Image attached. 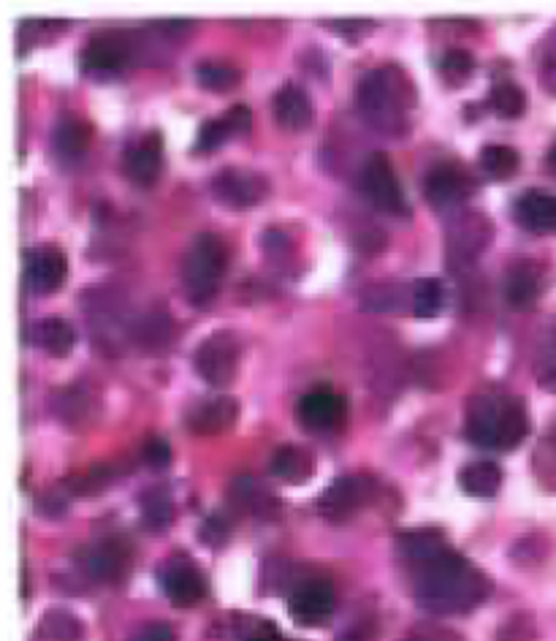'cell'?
<instances>
[{
    "label": "cell",
    "mask_w": 556,
    "mask_h": 641,
    "mask_svg": "<svg viewBox=\"0 0 556 641\" xmlns=\"http://www.w3.org/2000/svg\"><path fill=\"white\" fill-rule=\"evenodd\" d=\"M503 289L505 299H508L513 308L524 310L535 304L537 297H540V274L533 270V264H516L505 274Z\"/></svg>",
    "instance_id": "obj_26"
},
{
    "label": "cell",
    "mask_w": 556,
    "mask_h": 641,
    "mask_svg": "<svg viewBox=\"0 0 556 641\" xmlns=\"http://www.w3.org/2000/svg\"><path fill=\"white\" fill-rule=\"evenodd\" d=\"M142 457L152 470H166L169 462H171V449H169L166 441H161V438H150V441L144 443Z\"/></svg>",
    "instance_id": "obj_36"
},
{
    "label": "cell",
    "mask_w": 556,
    "mask_h": 641,
    "mask_svg": "<svg viewBox=\"0 0 556 641\" xmlns=\"http://www.w3.org/2000/svg\"><path fill=\"white\" fill-rule=\"evenodd\" d=\"M481 167L486 174L497 177V180H508L518 169V152L508 144H486L481 150Z\"/></svg>",
    "instance_id": "obj_33"
},
{
    "label": "cell",
    "mask_w": 556,
    "mask_h": 641,
    "mask_svg": "<svg viewBox=\"0 0 556 641\" xmlns=\"http://www.w3.org/2000/svg\"><path fill=\"white\" fill-rule=\"evenodd\" d=\"M240 77V69L223 63V60H201L195 66V79H199L201 88L212 90V93H225V90L236 88Z\"/></svg>",
    "instance_id": "obj_30"
},
{
    "label": "cell",
    "mask_w": 556,
    "mask_h": 641,
    "mask_svg": "<svg viewBox=\"0 0 556 641\" xmlns=\"http://www.w3.org/2000/svg\"><path fill=\"white\" fill-rule=\"evenodd\" d=\"M540 84L548 93L556 96V36L548 41V47L543 50V63H540Z\"/></svg>",
    "instance_id": "obj_39"
},
{
    "label": "cell",
    "mask_w": 556,
    "mask_h": 641,
    "mask_svg": "<svg viewBox=\"0 0 556 641\" xmlns=\"http://www.w3.org/2000/svg\"><path fill=\"white\" fill-rule=\"evenodd\" d=\"M492 221L484 212H459L445 231V246H448V264L451 270L469 267L488 242H492Z\"/></svg>",
    "instance_id": "obj_7"
},
{
    "label": "cell",
    "mask_w": 556,
    "mask_h": 641,
    "mask_svg": "<svg viewBox=\"0 0 556 641\" xmlns=\"http://www.w3.org/2000/svg\"><path fill=\"white\" fill-rule=\"evenodd\" d=\"M291 620L302 628H317L334 614V588L328 579L313 577L293 590L289 601Z\"/></svg>",
    "instance_id": "obj_10"
},
{
    "label": "cell",
    "mask_w": 556,
    "mask_h": 641,
    "mask_svg": "<svg viewBox=\"0 0 556 641\" xmlns=\"http://www.w3.org/2000/svg\"><path fill=\"white\" fill-rule=\"evenodd\" d=\"M548 167H552V172H556V142L552 144V150H548Z\"/></svg>",
    "instance_id": "obj_45"
},
{
    "label": "cell",
    "mask_w": 556,
    "mask_h": 641,
    "mask_svg": "<svg viewBox=\"0 0 556 641\" xmlns=\"http://www.w3.org/2000/svg\"><path fill=\"white\" fill-rule=\"evenodd\" d=\"M424 197L437 212H456L473 197V180L454 163H439L426 174Z\"/></svg>",
    "instance_id": "obj_11"
},
{
    "label": "cell",
    "mask_w": 556,
    "mask_h": 641,
    "mask_svg": "<svg viewBox=\"0 0 556 641\" xmlns=\"http://www.w3.org/2000/svg\"><path fill=\"white\" fill-rule=\"evenodd\" d=\"M464 432L481 449H516L529 432L527 405L513 394L473 397Z\"/></svg>",
    "instance_id": "obj_3"
},
{
    "label": "cell",
    "mask_w": 556,
    "mask_h": 641,
    "mask_svg": "<svg viewBox=\"0 0 556 641\" xmlns=\"http://www.w3.org/2000/svg\"><path fill=\"white\" fill-rule=\"evenodd\" d=\"M445 289L439 278H421L413 283V313L418 319H435L443 310Z\"/></svg>",
    "instance_id": "obj_31"
},
{
    "label": "cell",
    "mask_w": 556,
    "mask_h": 641,
    "mask_svg": "<svg viewBox=\"0 0 556 641\" xmlns=\"http://www.w3.org/2000/svg\"><path fill=\"white\" fill-rule=\"evenodd\" d=\"M225 535H229V524H225L223 517H210L204 522V528H201V539H204L206 543H212V547L223 543Z\"/></svg>",
    "instance_id": "obj_41"
},
{
    "label": "cell",
    "mask_w": 556,
    "mask_h": 641,
    "mask_svg": "<svg viewBox=\"0 0 556 641\" xmlns=\"http://www.w3.org/2000/svg\"><path fill=\"white\" fill-rule=\"evenodd\" d=\"M315 460L307 449H299V445H283V449L274 451L272 457V475L274 479L285 481V484H302L313 475Z\"/></svg>",
    "instance_id": "obj_24"
},
{
    "label": "cell",
    "mask_w": 556,
    "mask_h": 641,
    "mask_svg": "<svg viewBox=\"0 0 556 641\" xmlns=\"http://www.w3.org/2000/svg\"><path fill=\"white\" fill-rule=\"evenodd\" d=\"M492 592L488 577L462 554L451 552L437 563L421 568L415 577V603L432 614H462L486 601Z\"/></svg>",
    "instance_id": "obj_1"
},
{
    "label": "cell",
    "mask_w": 556,
    "mask_h": 641,
    "mask_svg": "<svg viewBox=\"0 0 556 641\" xmlns=\"http://www.w3.org/2000/svg\"><path fill=\"white\" fill-rule=\"evenodd\" d=\"M93 128L84 123L77 114H60V120L52 128V150L60 161H79L90 148Z\"/></svg>",
    "instance_id": "obj_22"
},
{
    "label": "cell",
    "mask_w": 556,
    "mask_h": 641,
    "mask_svg": "<svg viewBox=\"0 0 556 641\" xmlns=\"http://www.w3.org/2000/svg\"><path fill=\"white\" fill-rule=\"evenodd\" d=\"M332 28L337 30V33H353V28L370 30L372 22H366V20H334Z\"/></svg>",
    "instance_id": "obj_43"
},
{
    "label": "cell",
    "mask_w": 556,
    "mask_h": 641,
    "mask_svg": "<svg viewBox=\"0 0 556 641\" xmlns=\"http://www.w3.org/2000/svg\"><path fill=\"white\" fill-rule=\"evenodd\" d=\"M345 405H342V397L334 392L332 387H315L307 394L299 397L296 402V419L299 424L307 427L313 432L332 430L340 424Z\"/></svg>",
    "instance_id": "obj_16"
},
{
    "label": "cell",
    "mask_w": 556,
    "mask_h": 641,
    "mask_svg": "<svg viewBox=\"0 0 556 641\" xmlns=\"http://www.w3.org/2000/svg\"><path fill=\"white\" fill-rule=\"evenodd\" d=\"M488 107L505 120L522 118L524 109H527V93H524L518 84L513 82H499L494 84L492 93H488Z\"/></svg>",
    "instance_id": "obj_32"
},
{
    "label": "cell",
    "mask_w": 556,
    "mask_h": 641,
    "mask_svg": "<svg viewBox=\"0 0 556 641\" xmlns=\"http://www.w3.org/2000/svg\"><path fill=\"white\" fill-rule=\"evenodd\" d=\"M161 588L166 592V598L174 607L188 609L195 607V603L204 601L206 595V579L204 573L195 568L191 560L176 558L163 568L161 573Z\"/></svg>",
    "instance_id": "obj_14"
},
{
    "label": "cell",
    "mask_w": 556,
    "mask_h": 641,
    "mask_svg": "<svg viewBox=\"0 0 556 641\" xmlns=\"http://www.w3.org/2000/svg\"><path fill=\"white\" fill-rule=\"evenodd\" d=\"M225 267H229L225 242L218 234H210V231L195 234L185 256H182V289H185L188 302H210L218 294Z\"/></svg>",
    "instance_id": "obj_4"
},
{
    "label": "cell",
    "mask_w": 556,
    "mask_h": 641,
    "mask_svg": "<svg viewBox=\"0 0 556 641\" xmlns=\"http://www.w3.org/2000/svg\"><path fill=\"white\" fill-rule=\"evenodd\" d=\"M210 191L220 207H229V210H250V207L261 204V201L269 197V180L266 177L250 172V169L229 167L212 177Z\"/></svg>",
    "instance_id": "obj_9"
},
{
    "label": "cell",
    "mask_w": 556,
    "mask_h": 641,
    "mask_svg": "<svg viewBox=\"0 0 556 641\" xmlns=\"http://www.w3.org/2000/svg\"><path fill=\"white\" fill-rule=\"evenodd\" d=\"M415 101L413 84L394 66L372 69L356 84V112L375 131L402 137L407 131V112Z\"/></svg>",
    "instance_id": "obj_2"
},
{
    "label": "cell",
    "mask_w": 556,
    "mask_h": 641,
    "mask_svg": "<svg viewBox=\"0 0 556 641\" xmlns=\"http://www.w3.org/2000/svg\"><path fill=\"white\" fill-rule=\"evenodd\" d=\"M231 500H234L236 505H242L244 511H253V514L259 517H269L277 511V500H274V494L264 490V487L259 484V481L253 479H236L234 484H231Z\"/></svg>",
    "instance_id": "obj_28"
},
{
    "label": "cell",
    "mask_w": 556,
    "mask_h": 641,
    "mask_svg": "<svg viewBox=\"0 0 556 641\" xmlns=\"http://www.w3.org/2000/svg\"><path fill=\"white\" fill-rule=\"evenodd\" d=\"M372 492V481L362 479V475H340L332 484L323 490L317 498V511L326 519L342 522V519L353 517L366 503Z\"/></svg>",
    "instance_id": "obj_13"
},
{
    "label": "cell",
    "mask_w": 556,
    "mask_h": 641,
    "mask_svg": "<svg viewBox=\"0 0 556 641\" xmlns=\"http://www.w3.org/2000/svg\"><path fill=\"white\" fill-rule=\"evenodd\" d=\"M358 186H362V193L372 207L388 212V216H407L405 191H402L400 180H396L386 152H372L366 158L362 174H358Z\"/></svg>",
    "instance_id": "obj_6"
},
{
    "label": "cell",
    "mask_w": 556,
    "mask_h": 641,
    "mask_svg": "<svg viewBox=\"0 0 556 641\" xmlns=\"http://www.w3.org/2000/svg\"><path fill=\"white\" fill-rule=\"evenodd\" d=\"M28 343L39 351H44L47 357L63 359L69 357L77 345V332L69 321L63 319H41L30 327L28 332Z\"/></svg>",
    "instance_id": "obj_23"
},
{
    "label": "cell",
    "mask_w": 556,
    "mask_h": 641,
    "mask_svg": "<svg viewBox=\"0 0 556 641\" xmlns=\"http://www.w3.org/2000/svg\"><path fill=\"white\" fill-rule=\"evenodd\" d=\"M65 509H69V505H65V498H60L58 492H47L39 498V514L58 517V514H63Z\"/></svg>",
    "instance_id": "obj_42"
},
{
    "label": "cell",
    "mask_w": 556,
    "mask_h": 641,
    "mask_svg": "<svg viewBox=\"0 0 556 641\" xmlns=\"http://www.w3.org/2000/svg\"><path fill=\"white\" fill-rule=\"evenodd\" d=\"M131 641H176V637L169 622H150Z\"/></svg>",
    "instance_id": "obj_40"
},
{
    "label": "cell",
    "mask_w": 556,
    "mask_h": 641,
    "mask_svg": "<svg viewBox=\"0 0 556 641\" xmlns=\"http://www.w3.org/2000/svg\"><path fill=\"white\" fill-rule=\"evenodd\" d=\"M513 218L533 234H556V197L546 191H524L513 201Z\"/></svg>",
    "instance_id": "obj_19"
},
{
    "label": "cell",
    "mask_w": 556,
    "mask_h": 641,
    "mask_svg": "<svg viewBox=\"0 0 556 641\" xmlns=\"http://www.w3.org/2000/svg\"><path fill=\"white\" fill-rule=\"evenodd\" d=\"M475 71V60L467 50H448L439 58V74L448 84H464Z\"/></svg>",
    "instance_id": "obj_34"
},
{
    "label": "cell",
    "mask_w": 556,
    "mask_h": 641,
    "mask_svg": "<svg viewBox=\"0 0 556 641\" xmlns=\"http://www.w3.org/2000/svg\"><path fill=\"white\" fill-rule=\"evenodd\" d=\"M272 112L280 128L285 131H304L313 126L315 109L310 96L299 84H283L272 99Z\"/></svg>",
    "instance_id": "obj_21"
},
{
    "label": "cell",
    "mask_w": 556,
    "mask_h": 641,
    "mask_svg": "<svg viewBox=\"0 0 556 641\" xmlns=\"http://www.w3.org/2000/svg\"><path fill=\"white\" fill-rule=\"evenodd\" d=\"M65 278V256L54 246H33L24 250V283L33 294L47 297L60 289Z\"/></svg>",
    "instance_id": "obj_12"
},
{
    "label": "cell",
    "mask_w": 556,
    "mask_h": 641,
    "mask_svg": "<svg viewBox=\"0 0 556 641\" xmlns=\"http://www.w3.org/2000/svg\"><path fill=\"white\" fill-rule=\"evenodd\" d=\"M396 552H400L402 560H407V563L421 571V568L443 560L454 549L448 547L445 535L437 533V530H413V533L396 535Z\"/></svg>",
    "instance_id": "obj_20"
},
{
    "label": "cell",
    "mask_w": 556,
    "mask_h": 641,
    "mask_svg": "<svg viewBox=\"0 0 556 641\" xmlns=\"http://www.w3.org/2000/svg\"><path fill=\"white\" fill-rule=\"evenodd\" d=\"M537 381H540V387L556 392V340L546 348V351L540 353V364H537Z\"/></svg>",
    "instance_id": "obj_37"
},
{
    "label": "cell",
    "mask_w": 556,
    "mask_h": 641,
    "mask_svg": "<svg viewBox=\"0 0 556 641\" xmlns=\"http://www.w3.org/2000/svg\"><path fill=\"white\" fill-rule=\"evenodd\" d=\"M171 517H174V505H171V498L166 490L152 487V490H146L142 494V522L146 530L163 533V530L171 524Z\"/></svg>",
    "instance_id": "obj_29"
},
{
    "label": "cell",
    "mask_w": 556,
    "mask_h": 641,
    "mask_svg": "<svg viewBox=\"0 0 556 641\" xmlns=\"http://www.w3.org/2000/svg\"><path fill=\"white\" fill-rule=\"evenodd\" d=\"M128 547L120 541H101L77 554L79 571L95 582H120L128 571Z\"/></svg>",
    "instance_id": "obj_15"
},
{
    "label": "cell",
    "mask_w": 556,
    "mask_h": 641,
    "mask_svg": "<svg viewBox=\"0 0 556 641\" xmlns=\"http://www.w3.org/2000/svg\"><path fill=\"white\" fill-rule=\"evenodd\" d=\"M84 625L65 609H49L36 625V641H82Z\"/></svg>",
    "instance_id": "obj_27"
},
{
    "label": "cell",
    "mask_w": 556,
    "mask_h": 641,
    "mask_svg": "<svg viewBox=\"0 0 556 641\" xmlns=\"http://www.w3.org/2000/svg\"><path fill=\"white\" fill-rule=\"evenodd\" d=\"M459 484L473 498H494L503 487V468L492 460L469 462L467 468H462Z\"/></svg>",
    "instance_id": "obj_25"
},
{
    "label": "cell",
    "mask_w": 556,
    "mask_h": 641,
    "mask_svg": "<svg viewBox=\"0 0 556 641\" xmlns=\"http://www.w3.org/2000/svg\"><path fill=\"white\" fill-rule=\"evenodd\" d=\"M133 52H137V47H133L131 33L103 30V33L90 36L84 41L82 52H79V66H82L84 74H114L131 63Z\"/></svg>",
    "instance_id": "obj_8"
},
{
    "label": "cell",
    "mask_w": 556,
    "mask_h": 641,
    "mask_svg": "<svg viewBox=\"0 0 556 641\" xmlns=\"http://www.w3.org/2000/svg\"><path fill=\"white\" fill-rule=\"evenodd\" d=\"M247 641H277V633H255V637H250Z\"/></svg>",
    "instance_id": "obj_44"
},
{
    "label": "cell",
    "mask_w": 556,
    "mask_h": 641,
    "mask_svg": "<svg viewBox=\"0 0 556 641\" xmlns=\"http://www.w3.org/2000/svg\"><path fill=\"white\" fill-rule=\"evenodd\" d=\"M236 417H240V405H236L234 397L215 394L195 402L188 411L185 424L195 435H220V432L231 430Z\"/></svg>",
    "instance_id": "obj_17"
},
{
    "label": "cell",
    "mask_w": 556,
    "mask_h": 641,
    "mask_svg": "<svg viewBox=\"0 0 556 641\" xmlns=\"http://www.w3.org/2000/svg\"><path fill=\"white\" fill-rule=\"evenodd\" d=\"M193 364L210 387L225 389L229 383H234L236 370H240V340H236V334L229 332V329L212 332L195 348Z\"/></svg>",
    "instance_id": "obj_5"
},
{
    "label": "cell",
    "mask_w": 556,
    "mask_h": 641,
    "mask_svg": "<svg viewBox=\"0 0 556 641\" xmlns=\"http://www.w3.org/2000/svg\"><path fill=\"white\" fill-rule=\"evenodd\" d=\"M231 137L229 126H225L223 118H215V120H204L199 128V137H195V150L199 152H212L218 148H223L225 139Z\"/></svg>",
    "instance_id": "obj_35"
},
{
    "label": "cell",
    "mask_w": 556,
    "mask_h": 641,
    "mask_svg": "<svg viewBox=\"0 0 556 641\" xmlns=\"http://www.w3.org/2000/svg\"><path fill=\"white\" fill-rule=\"evenodd\" d=\"M225 126H229L231 137H244V133L250 131V126H253V114H250V109L244 107V103H236V107H231L229 112L223 114Z\"/></svg>",
    "instance_id": "obj_38"
},
{
    "label": "cell",
    "mask_w": 556,
    "mask_h": 641,
    "mask_svg": "<svg viewBox=\"0 0 556 641\" xmlns=\"http://www.w3.org/2000/svg\"><path fill=\"white\" fill-rule=\"evenodd\" d=\"M122 169H125L128 180H133L137 186H155L163 169L161 133H144L139 142H133L122 156Z\"/></svg>",
    "instance_id": "obj_18"
}]
</instances>
